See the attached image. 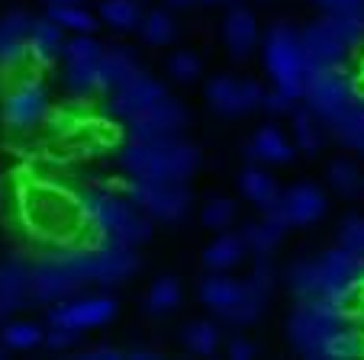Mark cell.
<instances>
[{
	"instance_id": "obj_12",
	"label": "cell",
	"mask_w": 364,
	"mask_h": 360,
	"mask_svg": "<svg viewBox=\"0 0 364 360\" xmlns=\"http://www.w3.org/2000/svg\"><path fill=\"white\" fill-rule=\"evenodd\" d=\"M187 129V109L181 107L174 97H161L155 107H149L145 113H139L136 119H129V136L139 142L149 138H174Z\"/></svg>"
},
{
	"instance_id": "obj_2",
	"label": "cell",
	"mask_w": 364,
	"mask_h": 360,
	"mask_svg": "<svg viewBox=\"0 0 364 360\" xmlns=\"http://www.w3.org/2000/svg\"><path fill=\"white\" fill-rule=\"evenodd\" d=\"M119 164L129 170L132 180H187L200 168V151L193 145L174 138H149L119 148Z\"/></svg>"
},
{
	"instance_id": "obj_34",
	"label": "cell",
	"mask_w": 364,
	"mask_h": 360,
	"mask_svg": "<svg viewBox=\"0 0 364 360\" xmlns=\"http://www.w3.org/2000/svg\"><path fill=\"white\" fill-rule=\"evenodd\" d=\"M0 341H4V347H10V351H26V347L42 344L46 334H42V328L33 325V322H10V325L0 332Z\"/></svg>"
},
{
	"instance_id": "obj_33",
	"label": "cell",
	"mask_w": 364,
	"mask_h": 360,
	"mask_svg": "<svg viewBox=\"0 0 364 360\" xmlns=\"http://www.w3.org/2000/svg\"><path fill=\"white\" fill-rule=\"evenodd\" d=\"M326 23L336 29L338 39H342L348 48L358 45V42H364V7L345 10V13H329L326 16Z\"/></svg>"
},
{
	"instance_id": "obj_42",
	"label": "cell",
	"mask_w": 364,
	"mask_h": 360,
	"mask_svg": "<svg viewBox=\"0 0 364 360\" xmlns=\"http://www.w3.org/2000/svg\"><path fill=\"white\" fill-rule=\"evenodd\" d=\"M262 109H268V113H290L294 109V97L284 94V90H271V94H264L262 100Z\"/></svg>"
},
{
	"instance_id": "obj_15",
	"label": "cell",
	"mask_w": 364,
	"mask_h": 360,
	"mask_svg": "<svg viewBox=\"0 0 364 360\" xmlns=\"http://www.w3.org/2000/svg\"><path fill=\"white\" fill-rule=\"evenodd\" d=\"M300 45H303V58H306L309 71L338 68V62L348 55V45L338 39V33L326 20H319V23H313V26L303 29Z\"/></svg>"
},
{
	"instance_id": "obj_45",
	"label": "cell",
	"mask_w": 364,
	"mask_h": 360,
	"mask_svg": "<svg viewBox=\"0 0 364 360\" xmlns=\"http://www.w3.org/2000/svg\"><path fill=\"white\" fill-rule=\"evenodd\" d=\"M84 357H90V360H117V357H123V354L113 351V347H90V351H84Z\"/></svg>"
},
{
	"instance_id": "obj_8",
	"label": "cell",
	"mask_w": 364,
	"mask_h": 360,
	"mask_svg": "<svg viewBox=\"0 0 364 360\" xmlns=\"http://www.w3.org/2000/svg\"><path fill=\"white\" fill-rule=\"evenodd\" d=\"M319 271V296L332 299L345 309L361 306L358 302V290L364 283V254H355L348 248H336V251H326L316 261Z\"/></svg>"
},
{
	"instance_id": "obj_24",
	"label": "cell",
	"mask_w": 364,
	"mask_h": 360,
	"mask_svg": "<svg viewBox=\"0 0 364 360\" xmlns=\"http://www.w3.org/2000/svg\"><path fill=\"white\" fill-rule=\"evenodd\" d=\"M62 48H65V42H62V26L58 23H52L48 16L33 23V29H29V55L36 58L39 68H48L58 58Z\"/></svg>"
},
{
	"instance_id": "obj_53",
	"label": "cell",
	"mask_w": 364,
	"mask_h": 360,
	"mask_svg": "<svg viewBox=\"0 0 364 360\" xmlns=\"http://www.w3.org/2000/svg\"><path fill=\"white\" fill-rule=\"evenodd\" d=\"M0 315H4V306H0Z\"/></svg>"
},
{
	"instance_id": "obj_23",
	"label": "cell",
	"mask_w": 364,
	"mask_h": 360,
	"mask_svg": "<svg viewBox=\"0 0 364 360\" xmlns=\"http://www.w3.org/2000/svg\"><path fill=\"white\" fill-rule=\"evenodd\" d=\"M248 155H252L255 161H262V164H290L294 161V145H290V138H284L281 129L264 126V129H258L252 136V142H248Z\"/></svg>"
},
{
	"instance_id": "obj_36",
	"label": "cell",
	"mask_w": 364,
	"mask_h": 360,
	"mask_svg": "<svg viewBox=\"0 0 364 360\" xmlns=\"http://www.w3.org/2000/svg\"><path fill=\"white\" fill-rule=\"evenodd\" d=\"M294 136H296V145H300V151H306V155H316L319 151V126H316V116L309 113V109H296L294 113Z\"/></svg>"
},
{
	"instance_id": "obj_3",
	"label": "cell",
	"mask_w": 364,
	"mask_h": 360,
	"mask_svg": "<svg viewBox=\"0 0 364 360\" xmlns=\"http://www.w3.org/2000/svg\"><path fill=\"white\" fill-rule=\"evenodd\" d=\"M351 325H355V309H345L323 296L303 299L290 315V344L303 357H326L332 338Z\"/></svg>"
},
{
	"instance_id": "obj_47",
	"label": "cell",
	"mask_w": 364,
	"mask_h": 360,
	"mask_svg": "<svg viewBox=\"0 0 364 360\" xmlns=\"http://www.w3.org/2000/svg\"><path fill=\"white\" fill-rule=\"evenodd\" d=\"M171 7H191V4H197V0H168Z\"/></svg>"
},
{
	"instance_id": "obj_5",
	"label": "cell",
	"mask_w": 364,
	"mask_h": 360,
	"mask_svg": "<svg viewBox=\"0 0 364 360\" xmlns=\"http://www.w3.org/2000/svg\"><path fill=\"white\" fill-rule=\"evenodd\" d=\"M58 254L84 286H117L139 271V254L132 251V245H119V241H107V238L90 248H65Z\"/></svg>"
},
{
	"instance_id": "obj_39",
	"label": "cell",
	"mask_w": 364,
	"mask_h": 360,
	"mask_svg": "<svg viewBox=\"0 0 364 360\" xmlns=\"http://www.w3.org/2000/svg\"><path fill=\"white\" fill-rule=\"evenodd\" d=\"M200 71H203V65H200V58L197 55H191V52H174L171 58H168V75H171L174 81H181V84L197 81Z\"/></svg>"
},
{
	"instance_id": "obj_22",
	"label": "cell",
	"mask_w": 364,
	"mask_h": 360,
	"mask_svg": "<svg viewBox=\"0 0 364 360\" xmlns=\"http://www.w3.org/2000/svg\"><path fill=\"white\" fill-rule=\"evenodd\" d=\"M242 296H245V283L232 280V277H223V271H216V277H206L203 283H200V299H203L220 319L239 306Z\"/></svg>"
},
{
	"instance_id": "obj_51",
	"label": "cell",
	"mask_w": 364,
	"mask_h": 360,
	"mask_svg": "<svg viewBox=\"0 0 364 360\" xmlns=\"http://www.w3.org/2000/svg\"><path fill=\"white\" fill-rule=\"evenodd\" d=\"M361 354H364V332H361Z\"/></svg>"
},
{
	"instance_id": "obj_20",
	"label": "cell",
	"mask_w": 364,
	"mask_h": 360,
	"mask_svg": "<svg viewBox=\"0 0 364 360\" xmlns=\"http://www.w3.org/2000/svg\"><path fill=\"white\" fill-rule=\"evenodd\" d=\"M142 75V68H139L136 55L129 52V48L123 45H113V48H103L100 52V77H103V90H119L123 84L136 81V77Z\"/></svg>"
},
{
	"instance_id": "obj_26",
	"label": "cell",
	"mask_w": 364,
	"mask_h": 360,
	"mask_svg": "<svg viewBox=\"0 0 364 360\" xmlns=\"http://www.w3.org/2000/svg\"><path fill=\"white\" fill-rule=\"evenodd\" d=\"M245 238L242 235H220L213 245L203 251V264L210 271H232L242 258H245Z\"/></svg>"
},
{
	"instance_id": "obj_50",
	"label": "cell",
	"mask_w": 364,
	"mask_h": 360,
	"mask_svg": "<svg viewBox=\"0 0 364 360\" xmlns=\"http://www.w3.org/2000/svg\"><path fill=\"white\" fill-rule=\"evenodd\" d=\"M48 4H77V0H48Z\"/></svg>"
},
{
	"instance_id": "obj_25",
	"label": "cell",
	"mask_w": 364,
	"mask_h": 360,
	"mask_svg": "<svg viewBox=\"0 0 364 360\" xmlns=\"http://www.w3.org/2000/svg\"><path fill=\"white\" fill-rule=\"evenodd\" d=\"M239 187H242V197H245L248 203H255L258 209H268V206L277 200V193H281L274 184V177H271L264 168H258V164L242 170Z\"/></svg>"
},
{
	"instance_id": "obj_46",
	"label": "cell",
	"mask_w": 364,
	"mask_h": 360,
	"mask_svg": "<svg viewBox=\"0 0 364 360\" xmlns=\"http://www.w3.org/2000/svg\"><path fill=\"white\" fill-rule=\"evenodd\" d=\"M355 87H358V94L364 97V62H361V71H358V81H355Z\"/></svg>"
},
{
	"instance_id": "obj_31",
	"label": "cell",
	"mask_w": 364,
	"mask_h": 360,
	"mask_svg": "<svg viewBox=\"0 0 364 360\" xmlns=\"http://www.w3.org/2000/svg\"><path fill=\"white\" fill-rule=\"evenodd\" d=\"M287 286L294 296L300 299H313L319 296V271H316V261H300L287 271Z\"/></svg>"
},
{
	"instance_id": "obj_49",
	"label": "cell",
	"mask_w": 364,
	"mask_h": 360,
	"mask_svg": "<svg viewBox=\"0 0 364 360\" xmlns=\"http://www.w3.org/2000/svg\"><path fill=\"white\" fill-rule=\"evenodd\" d=\"M358 302L364 306V283H361V290H358Z\"/></svg>"
},
{
	"instance_id": "obj_4",
	"label": "cell",
	"mask_w": 364,
	"mask_h": 360,
	"mask_svg": "<svg viewBox=\"0 0 364 360\" xmlns=\"http://www.w3.org/2000/svg\"><path fill=\"white\" fill-rule=\"evenodd\" d=\"M84 203H87L90 219L97 222L100 235L107 241H119V245H142L151 238V222L136 203L132 197H119L113 190H87L81 193Z\"/></svg>"
},
{
	"instance_id": "obj_29",
	"label": "cell",
	"mask_w": 364,
	"mask_h": 360,
	"mask_svg": "<svg viewBox=\"0 0 364 360\" xmlns=\"http://www.w3.org/2000/svg\"><path fill=\"white\" fill-rule=\"evenodd\" d=\"M139 33H142V39L149 42V45H168V42L178 36V26H174L171 13H165V10H151V13L142 16Z\"/></svg>"
},
{
	"instance_id": "obj_18",
	"label": "cell",
	"mask_w": 364,
	"mask_h": 360,
	"mask_svg": "<svg viewBox=\"0 0 364 360\" xmlns=\"http://www.w3.org/2000/svg\"><path fill=\"white\" fill-rule=\"evenodd\" d=\"M223 42H226L229 55H232L235 62H245L248 55H252L255 42H258V23H255V16L242 7L229 10L226 20H223Z\"/></svg>"
},
{
	"instance_id": "obj_19",
	"label": "cell",
	"mask_w": 364,
	"mask_h": 360,
	"mask_svg": "<svg viewBox=\"0 0 364 360\" xmlns=\"http://www.w3.org/2000/svg\"><path fill=\"white\" fill-rule=\"evenodd\" d=\"M26 299H33V271L20 261H7L0 267V306L14 312L26 306Z\"/></svg>"
},
{
	"instance_id": "obj_9",
	"label": "cell",
	"mask_w": 364,
	"mask_h": 360,
	"mask_svg": "<svg viewBox=\"0 0 364 360\" xmlns=\"http://www.w3.org/2000/svg\"><path fill=\"white\" fill-rule=\"evenodd\" d=\"M126 193L132 197V203L145 212V216H155L161 222H178L191 212V190H187V180H129Z\"/></svg>"
},
{
	"instance_id": "obj_48",
	"label": "cell",
	"mask_w": 364,
	"mask_h": 360,
	"mask_svg": "<svg viewBox=\"0 0 364 360\" xmlns=\"http://www.w3.org/2000/svg\"><path fill=\"white\" fill-rule=\"evenodd\" d=\"M200 4H210V7H213V4H235V0H200Z\"/></svg>"
},
{
	"instance_id": "obj_32",
	"label": "cell",
	"mask_w": 364,
	"mask_h": 360,
	"mask_svg": "<svg viewBox=\"0 0 364 360\" xmlns=\"http://www.w3.org/2000/svg\"><path fill=\"white\" fill-rule=\"evenodd\" d=\"M184 347L193 354L210 357V354L220 347V328H216L213 322H191V325L184 328Z\"/></svg>"
},
{
	"instance_id": "obj_6",
	"label": "cell",
	"mask_w": 364,
	"mask_h": 360,
	"mask_svg": "<svg viewBox=\"0 0 364 360\" xmlns=\"http://www.w3.org/2000/svg\"><path fill=\"white\" fill-rule=\"evenodd\" d=\"M264 65H268V75L277 90L290 94L294 100L303 97L309 68H306V58H303V45L296 29H290L287 23L271 26V33L264 36Z\"/></svg>"
},
{
	"instance_id": "obj_41",
	"label": "cell",
	"mask_w": 364,
	"mask_h": 360,
	"mask_svg": "<svg viewBox=\"0 0 364 360\" xmlns=\"http://www.w3.org/2000/svg\"><path fill=\"white\" fill-rule=\"evenodd\" d=\"M77 338H81V332H75V328L52 325V332L46 334V344H48V347H55V351H65V347L77 344Z\"/></svg>"
},
{
	"instance_id": "obj_30",
	"label": "cell",
	"mask_w": 364,
	"mask_h": 360,
	"mask_svg": "<svg viewBox=\"0 0 364 360\" xmlns=\"http://www.w3.org/2000/svg\"><path fill=\"white\" fill-rule=\"evenodd\" d=\"M48 20L58 23L62 29H71V33H94L97 26L94 16L77 4H48Z\"/></svg>"
},
{
	"instance_id": "obj_54",
	"label": "cell",
	"mask_w": 364,
	"mask_h": 360,
	"mask_svg": "<svg viewBox=\"0 0 364 360\" xmlns=\"http://www.w3.org/2000/svg\"><path fill=\"white\" fill-rule=\"evenodd\" d=\"M361 187H364V177H361Z\"/></svg>"
},
{
	"instance_id": "obj_10",
	"label": "cell",
	"mask_w": 364,
	"mask_h": 360,
	"mask_svg": "<svg viewBox=\"0 0 364 360\" xmlns=\"http://www.w3.org/2000/svg\"><path fill=\"white\" fill-rule=\"evenodd\" d=\"M4 123L14 132H29L36 126H42V119L48 116V94L42 87L39 77L14 84L10 90H4Z\"/></svg>"
},
{
	"instance_id": "obj_28",
	"label": "cell",
	"mask_w": 364,
	"mask_h": 360,
	"mask_svg": "<svg viewBox=\"0 0 364 360\" xmlns=\"http://www.w3.org/2000/svg\"><path fill=\"white\" fill-rule=\"evenodd\" d=\"M181 302V283L174 277H161L159 283L149 290V296H145V309H149L151 315H168L174 312Z\"/></svg>"
},
{
	"instance_id": "obj_40",
	"label": "cell",
	"mask_w": 364,
	"mask_h": 360,
	"mask_svg": "<svg viewBox=\"0 0 364 360\" xmlns=\"http://www.w3.org/2000/svg\"><path fill=\"white\" fill-rule=\"evenodd\" d=\"M342 248L364 254V219H348L342 229Z\"/></svg>"
},
{
	"instance_id": "obj_14",
	"label": "cell",
	"mask_w": 364,
	"mask_h": 360,
	"mask_svg": "<svg viewBox=\"0 0 364 360\" xmlns=\"http://www.w3.org/2000/svg\"><path fill=\"white\" fill-rule=\"evenodd\" d=\"M117 315V302L110 296H87V299H65L58 309L48 312V325H65L84 332V328H97Z\"/></svg>"
},
{
	"instance_id": "obj_21",
	"label": "cell",
	"mask_w": 364,
	"mask_h": 360,
	"mask_svg": "<svg viewBox=\"0 0 364 360\" xmlns=\"http://www.w3.org/2000/svg\"><path fill=\"white\" fill-rule=\"evenodd\" d=\"M290 225L284 222L281 209H277L274 203L264 209V219L262 222H248L245 231H242V238H245V248H252L255 254H271L277 248V241L284 238V231H287Z\"/></svg>"
},
{
	"instance_id": "obj_44",
	"label": "cell",
	"mask_w": 364,
	"mask_h": 360,
	"mask_svg": "<svg viewBox=\"0 0 364 360\" xmlns=\"http://www.w3.org/2000/svg\"><path fill=\"white\" fill-rule=\"evenodd\" d=\"M229 357H235V360L255 357V344H252V341H245V338H232V341H229Z\"/></svg>"
},
{
	"instance_id": "obj_13",
	"label": "cell",
	"mask_w": 364,
	"mask_h": 360,
	"mask_svg": "<svg viewBox=\"0 0 364 360\" xmlns=\"http://www.w3.org/2000/svg\"><path fill=\"white\" fill-rule=\"evenodd\" d=\"M81 280L71 273V267L62 261V254H48L46 261L33 267V299L36 302H65L81 293Z\"/></svg>"
},
{
	"instance_id": "obj_37",
	"label": "cell",
	"mask_w": 364,
	"mask_h": 360,
	"mask_svg": "<svg viewBox=\"0 0 364 360\" xmlns=\"http://www.w3.org/2000/svg\"><path fill=\"white\" fill-rule=\"evenodd\" d=\"M332 132H336V136L342 138L348 148L364 151V100L358 103V107L351 109V113L345 116V119H342V123H338Z\"/></svg>"
},
{
	"instance_id": "obj_35",
	"label": "cell",
	"mask_w": 364,
	"mask_h": 360,
	"mask_svg": "<svg viewBox=\"0 0 364 360\" xmlns=\"http://www.w3.org/2000/svg\"><path fill=\"white\" fill-rule=\"evenodd\" d=\"M329 184H332V190L342 193V197H355V193L361 190V174H358V168L348 158H338V161L329 164Z\"/></svg>"
},
{
	"instance_id": "obj_43",
	"label": "cell",
	"mask_w": 364,
	"mask_h": 360,
	"mask_svg": "<svg viewBox=\"0 0 364 360\" xmlns=\"http://www.w3.org/2000/svg\"><path fill=\"white\" fill-rule=\"evenodd\" d=\"M323 10H329V13H345V10H358L364 7V0H316Z\"/></svg>"
},
{
	"instance_id": "obj_1",
	"label": "cell",
	"mask_w": 364,
	"mask_h": 360,
	"mask_svg": "<svg viewBox=\"0 0 364 360\" xmlns=\"http://www.w3.org/2000/svg\"><path fill=\"white\" fill-rule=\"evenodd\" d=\"M16 212L29 238L65 251V248H90L103 241L87 203L77 190L46 174H26L16 184Z\"/></svg>"
},
{
	"instance_id": "obj_52",
	"label": "cell",
	"mask_w": 364,
	"mask_h": 360,
	"mask_svg": "<svg viewBox=\"0 0 364 360\" xmlns=\"http://www.w3.org/2000/svg\"><path fill=\"white\" fill-rule=\"evenodd\" d=\"M0 357H4V344H0Z\"/></svg>"
},
{
	"instance_id": "obj_38",
	"label": "cell",
	"mask_w": 364,
	"mask_h": 360,
	"mask_svg": "<svg viewBox=\"0 0 364 360\" xmlns=\"http://www.w3.org/2000/svg\"><path fill=\"white\" fill-rule=\"evenodd\" d=\"M232 219H235V203L229 197H216V200L206 203V209H203V225L206 229L223 231V229L232 225Z\"/></svg>"
},
{
	"instance_id": "obj_27",
	"label": "cell",
	"mask_w": 364,
	"mask_h": 360,
	"mask_svg": "<svg viewBox=\"0 0 364 360\" xmlns=\"http://www.w3.org/2000/svg\"><path fill=\"white\" fill-rule=\"evenodd\" d=\"M100 20L110 23L113 29H139L142 23V10L136 0H103L100 4Z\"/></svg>"
},
{
	"instance_id": "obj_16",
	"label": "cell",
	"mask_w": 364,
	"mask_h": 360,
	"mask_svg": "<svg viewBox=\"0 0 364 360\" xmlns=\"http://www.w3.org/2000/svg\"><path fill=\"white\" fill-rule=\"evenodd\" d=\"M274 206L281 209L287 225H309V222H316V219H323L326 197H323V190L313 184H296V187H290V190L277 193Z\"/></svg>"
},
{
	"instance_id": "obj_11",
	"label": "cell",
	"mask_w": 364,
	"mask_h": 360,
	"mask_svg": "<svg viewBox=\"0 0 364 360\" xmlns=\"http://www.w3.org/2000/svg\"><path fill=\"white\" fill-rule=\"evenodd\" d=\"M206 100L220 116H245L262 109L264 87L258 81H235V77H213L206 84Z\"/></svg>"
},
{
	"instance_id": "obj_7",
	"label": "cell",
	"mask_w": 364,
	"mask_h": 360,
	"mask_svg": "<svg viewBox=\"0 0 364 360\" xmlns=\"http://www.w3.org/2000/svg\"><path fill=\"white\" fill-rule=\"evenodd\" d=\"M303 97H306V103H309V113L316 116V119H323L329 129H336L345 116L364 100V97L358 94L355 81H348L338 68L309 71Z\"/></svg>"
},
{
	"instance_id": "obj_17",
	"label": "cell",
	"mask_w": 364,
	"mask_h": 360,
	"mask_svg": "<svg viewBox=\"0 0 364 360\" xmlns=\"http://www.w3.org/2000/svg\"><path fill=\"white\" fill-rule=\"evenodd\" d=\"M161 97H165V87H161L159 81H151V77L139 75L136 81H129V84H123L119 90H113L110 113L129 123V119H136V116L145 113L149 107H155Z\"/></svg>"
}]
</instances>
